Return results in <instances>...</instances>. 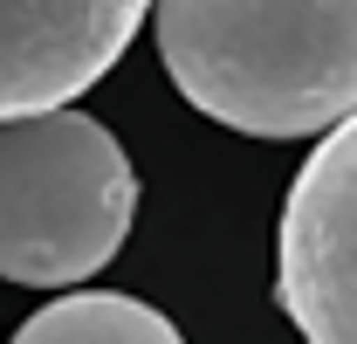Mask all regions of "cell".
I'll return each mask as SVG.
<instances>
[{
    "label": "cell",
    "instance_id": "1",
    "mask_svg": "<svg viewBox=\"0 0 357 344\" xmlns=\"http://www.w3.org/2000/svg\"><path fill=\"white\" fill-rule=\"evenodd\" d=\"M165 76L248 138H316L357 110V0H151Z\"/></svg>",
    "mask_w": 357,
    "mask_h": 344
},
{
    "label": "cell",
    "instance_id": "2",
    "mask_svg": "<svg viewBox=\"0 0 357 344\" xmlns=\"http://www.w3.org/2000/svg\"><path fill=\"white\" fill-rule=\"evenodd\" d=\"M137 172L89 110L0 117V275L69 289L124 248Z\"/></svg>",
    "mask_w": 357,
    "mask_h": 344
},
{
    "label": "cell",
    "instance_id": "3",
    "mask_svg": "<svg viewBox=\"0 0 357 344\" xmlns=\"http://www.w3.org/2000/svg\"><path fill=\"white\" fill-rule=\"evenodd\" d=\"M275 296L303 344H357V110L323 131L289 186Z\"/></svg>",
    "mask_w": 357,
    "mask_h": 344
},
{
    "label": "cell",
    "instance_id": "4",
    "mask_svg": "<svg viewBox=\"0 0 357 344\" xmlns=\"http://www.w3.org/2000/svg\"><path fill=\"white\" fill-rule=\"evenodd\" d=\"M151 0H0V117L62 110L117 69Z\"/></svg>",
    "mask_w": 357,
    "mask_h": 344
},
{
    "label": "cell",
    "instance_id": "5",
    "mask_svg": "<svg viewBox=\"0 0 357 344\" xmlns=\"http://www.w3.org/2000/svg\"><path fill=\"white\" fill-rule=\"evenodd\" d=\"M14 344H185L172 317H158L151 303L117 296V289H76V296L35 310Z\"/></svg>",
    "mask_w": 357,
    "mask_h": 344
}]
</instances>
